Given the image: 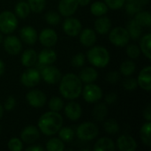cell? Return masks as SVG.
Masks as SVG:
<instances>
[{"label":"cell","instance_id":"obj_1","mask_svg":"<svg viewBox=\"0 0 151 151\" xmlns=\"http://www.w3.org/2000/svg\"><path fill=\"white\" fill-rule=\"evenodd\" d=\"M82 91V82L79 76L73 73H66L60 79L59 92L63 97L73 100L80 96Z\"/></svg>","mask_w":151,"mask_h":151},{"label":"cell","instance_id":"obj_2","mask_svg":"<svg viewBox=\"0 0 151 151\" xmlns=\"http://www.w3.org/2000/svg\"><path fill=\"white\" fill-rule=\"evenodd\" d=\"M63 118L57 111H48L42 114L38 120V127L45 135L56 134L62 127Z\"/></svg>","mask_w":151,"mask_h":151},{"label":"cell","instance_id":"obj_3","mask_svg":"<svg viewBox=\"0 0 151 151\" xmlns=\"http://www.w3.org/2000/svg\"><path fill=\"white\" fill-rule=\"evenodd\" d=\"M88 59L91 65L96 67H105L110 62L109 51L101 46H95L88 52Z\"/></svg>","mask_w":151,"mask_h":151},{"label":"cell","instance_id":"obj_4","mask_svg":"<svg viewBox=\"0 0 151 151\" xmlns=\"http://www.w3.org/2000/svg\"><path fill=\"white\" fill-rule=\"evenodd\" d=\"M18 26V19L14 13L5 11L0 13V31L3 34H10L15 31Z\"/></svg>","mask_w":151,"mask_h":151},{"label":"cell","instance_id":"obj_5","mask_svg":"<svg viewBox=\"0 0 151 151\" xmlns=\"http://www.w3.org/2000/svg\"><path fill=\"white\" fill-rule=\"evenodd\" d=\"M109 39L112 44L118 47H124L128 44L130 35L127 28L118 27L113 28L109 35Z\"/></svg>","mask_w":151,"mask_h":151},{"label":"cell","instance_id":"obj_6","mask_svg":"<svg viewBox=\"0 0 151 151\" xmlns=\"http://www.w3.org/2000/svg\"><path fill=\"white\" fill-rule=\"evenodd\" d=\"M77 136L82 141H91L95 139L98 134V127L91 122H84L77 128Z\"/></svg>","mask_w":151,"mask_h":151},{"label":"cell","instance_id":"obj_7","mask_svg":"<svg viewBox=\"0 0 151 151\" xmlns=\"http://www.w3.org/2000/svg\"><path fill=\"white\" fill-rule=\"evenodd\" d=\"M103 96V91L99 86L92 83H88L83 89V98L89 104L98 102Z\"/></svg>","mask_w":151,"mask_h":151},{"label":"cell","instance_id":"obj_8","mask_svg":"<svg viewBox=\"0 0 151 151\" xmlns=\"http://www.w3.org/2000/svg\"><path fill=\"white\" fill-rule=\"evenodd\" d=\"M40 80L41 74L35 68H28L22 73L20 77L21 83L27 88L35 87L40 82Z\"/></svg>","mask_w":151,"mask_h":151},{"label":"cell","instance_id":"obj_9","mask_svg":"<svg viewBox=\"0 0 151 151\" xmlns=\"http://www.w3.org/2000/svg\"><path fill=\"white\" fill-rule=\"evenodd\" d=\"M41 77L45 81V82L49 83V84H56L58 82H59L60 79H61V73L60 71L55 67V66H50L46 65L42 72L40 73Z\"/></svg>","mask_w":151,"mask_h":151},{"label":"cell","instance_id":"obj_10","mask_svg":"<svg viewBox=\"0 0 151 151\" xmlns=\"http://www.w3.org/2000/svg\"><path fill=\"white\" fill-rule=\"evenodd\" d=\"M27 101L34 108H41L46 104V96L38 89H33L27 94Z\"/></svg>","mask_w":151,"mask_h":151},{"label":"cell","instance_id":"obj_11","mask_svg":"<svg viewBox=\"0 0 151 151\" xmlns=\"http://www.w3.org/2000/svg\"><path fill=\"white\" fill-rule=\"evenodd\" d=\"M64 32L69 36H76L81 31V23L74 18H67L63 24Z\"/></svg>","mask_w":151,"mask_h":151},{"label":"cell","instance_id":"obj_12","mask_svg":"<svg viewBox=\"0 0 151 151\" xmlns=\"http://www.w3.org/2000/svg\"><path fill=\"white\" fill-rule=\"evenodd\" d=\"M4 47L6 52L9 53L10 55H18L22 50L21 42L17 36L14 35L7 36L4 39Z\"/></svg>","mask_w":151,"mask_h":151},{"label":"cell","instance_id":"obj_13","mask_svg":"<svg viewBox=\"0 0 151 151\" xmlns=\"http://www.w3.org/2000/svg\"><path fill=\"white\" fill-rule=\"evenodd\" d=\"M39 41L45 47H52L58 42V35L57 33L50 28L43 29L39 35Z\"/></svg>","mask_w":151,"mask_h":151},{"label":"cell","instance_id":"obj_14","mask_svg":"<svg viewBox=\"0 0 151 151\" xmlns=\"http://www.w3.org/2000/svg\"><path fill=\"white\" fill-rule=\"evenodd\" d=\"M78 6L77 0H61L58 4V11L61 15L70 17L76 12Z\"/></svg>","mask_w":151,"mask_h":151},{"label":"cell","instance_id":"obj_15","mask_svg":"<svg viewBox=\"0 0 151 151\" xmlns=\"http://www.w3.org/2000/svg\"><path fill=\"white\" fill-rule=\"evenodd\" d=\"M20 137H21V140L25 143L31 144V143L35 142L39 139L40 133L35 127L28 126L22 130V132L20 134Z\"/></svg>","mask_w":151,"mask_h":151},{"label":"cell","instance_id":"obj_16","mask_svg":"<svg viewBox=\"0 0 151 151\" xmlns=\"http://www.w3.org/2000/svg\"><path fill=\"white\" fill-rule=\"evenodd\" d=\"M151 66L148 65L144 67L139 73L137 83L138 85L146 91L151 90Z\"/></svg>","mask_w":151,"mask_h":151},{"label":"cell","instance_id":"obj_17","mask_svg":"<svg viewBox=\"0 0 151 151\" xmlns=\"http://www.w3.org/2000/svg\"><path fill=\"white\" fill-rule=\"evenodd\" d=\"M117 144L120 151H134L137 149V143L135 140L128 134L121 135L118 139Z\"/></svg>","mask_w":151,"mask_h":151},{"label":"cell","instance_id":"obj_18","mask_svg":"<svg viewBox=\"0 0 151 151\" xmlns=\"http://www.w3.org/2000/svg\"><path fill=\"white\" fill-rule=\"evenodd\" d=\"M65 113L69 119L75 121L81 118V113H82V110H81V105L78 103L69 102L66 104V106L65 107Z\"/></svg>","mask_w":151,"mask_h":151},{"label":"cell","instance_id":"obj_19","mask_svg":"<svg viewBox=\"0 0 151 151\" xmlns=\"http://www.w3.org/2000/svg\"><path fill=\"white\" fill-rule=\"evenodd\" d=\"M20 38L27 44H35L38 38L37 32L32 27H25L20 30Z\"/></svg>","mask_w":151,"mask_h":151},{"label":"cell","instance_id":"obj_20","mask_svg":"<svg viewBox=\"0 0 151 151\" xmlns=\"http://www.w3.org/2000/svg\"><path fill=\"white\" fill-rule=\"evenodd\" d=\"M96 41V35L93 29L86 28L81 32L80 42L82 45L86 47H91L95 44Z\"/></svg>","mask_w":151,"mask_h":151},{"label":"cell","instance_id":"obj_21","mask_svg":"<svg viewBox=\"0 0 151 151\" xmlns=\"http://www.w3.org/2000/svg\"><path fill=\"white\" fill-rule=\"evenodd\" d=\"M111 27V21L106 16H100L95 22V29L100 35L107 34Z\"/></svg>","mask_w":151,"mask_h":151},{"label":"cell","instance_id":"obj_22","mask_svg":"<svg viewBox=\"0 0 151 151\" xmlns=\"http://www.w3.org/2000/svg\"><path fill=\"white\" fill-rule=\"evenodd\" d=\"M37 58L39 63L44 65H49L53 64L57 60V54L54 50L50 49H45L40 52Z\"/></svg>","mask_w":151,"mask_h":151},{"label":"cell","instance_id":"obj_23","mask_svg":"<svg viewBox=\"0 0 151 151\" xmlns=\"http://www.w3.org/2000/svg\"><path fill=\"white\" fill-rule=\"evenodd\" d=\"M98 77V73L96 72V70L93 67H85L83 68L79 75L80 80L81 81V82L84 83H92L94 82Z\"/></svg>","mask_w":151,"mask_h":151},{"label":"cell","instance_id":"obj_24","mask_svg":"<svg viewBox=\"0 0 151 151\" xmlns=\"http://www.w3.org/2000/svg\"><path fill=\"white\" fill-rule=\"evenodd\" d=\"M94 150L96 151H114L115 144L113 141L107 137L100 138L94 146Z\"/></svg>","mask_w":151,"mask_h":151},{"label":"cell","instance_id":"obj_25","mask_svg":"<svg viewBox=\"0 0 151 151\" xmlns=\"http://www.w3.org/2000/svg\"><path fill=\"white\" fill-rule=\"evenodd\" d=\"M37 61V53L32 49L26 50L21 56V64L26 67H30L35 65Z\"/></svg>","mask_w":151,"mask_h":151},{"label":"cell","instance_id":"obj_26","mask_svg":"<svg viewBox=\"0 0 151 151\" xmlns=\"http://www.w3.org/2000/svg\"><path fill=\"white\" fill-rule=\"evenodd\" d=\"M127 30L129 33L130 38L134 39V40H137L141 37L142 33V27L141 25H139L135 19H132L128 22L127 24Z\"/></svg>","mask_w":151,"mask_h":151},{"label":"cell","instance_id":"obj_27","mask_svg":"<svg viewBox=\"0 0 151 151\" xmlns=\"http://www.w3.org/2000/svg\"><path fill=\"white\" fill-rule=\"evenodd\" d=\"M151 35L147 34L144 36H142L141 42H140V50L144 54V56L148 58L151 59Z\"/></svg>","mask_w":151,"mask_h":151},{"label":"cell","instance_id":"obj_28","mask_svg":"<svg viewBox=\"0 0 151 151\" xmlns=\"http://www.w3.org/2000/svg\"><path fill=\"white\" fill-rule=\"evenodd\" d=\"M150 131V121H147L146 123H144V124L142 126L141 131H140V135H141V139H142V142H143L146 146H149V147L151 145Z\"/></svg>","mask_w":151,"mask_h":151},{"label":"cell","instance_id":"obj_29","mask_svg":"<svg viewBox=\"0 0 151 151\" xmlns=\"http://www.w3.org/2000/svg\"><path fill=\"white\" fill-rule=\"evenodd\" d=\"M108 113V109L104 104H98L95 106L93 111H92V116L94 119L96 121H102L104 119Z\"/></svg>","mask_w":151,"mask_h":151},{"label":"cell","instance_id":"obj_30","mask_svg":"<svg viewBox=\"0 0 151 151\" xmlns=\"http://www.w3.org/2000/svg\"><path fill=\"white\" fill-rule=\"evenodd\" d=\"M108 9L109 8L106 5V4L103 3V2H100V1L93 3L91 4V6H90L91 13L93 15H95V16H97V17L104 15L108 12Z\"/></svg>","mask_w":151,"mask_h":151},{"label":"cell","instance_id":"obj_31","mask_svg":"<svg viewBox=\"0 0 151 151\" xmlns=\"http://www.w3.org/2000/svg\"><path fill=\"white\" fill-rule=\"evenodd\" d=\"M134 19L135 21L141 25L142 27H150L151 25V16L149 12H138L136 14H134Z\"/></svg>","mask_w":151,"mask_h":151},{"label":"cell","instance_id":"obj_32","mask_svg":"<svg viewBox=\"0 0 151 151\" xmlns=\"http://www.w3.org/2000/svg\"><path fill=\"white\" fill-rule=\"evenodd\" d=\"M30 7L28 5L27 3L26 2H19L16 4L15 6V13L18 17H19L20 19H25L27 18L29 13H30Z\"/></svg>","mask_w":151,"mask_h":151},{"label":"cell","instance_id":"obj_33","mask_svg":"<svg viewBox=\"0 0 151 151\" xmlns=\"http://www.w3.org/2000/svg\"><path fill=\"white\" fill-rule=\"evenodd\" d=\"M46 150L48 151H63L65 150V144L59 138H51L46 144Z\"/></svg>","mask_w":151,"mask_h":151},{"label":"cell","instance_id":"obj_34","mask_svg":"<svg viewBox=\"0 0 151 151\" xmlns=\"http://www.w3.org/2000/svg\"><path fill=\"white\" fill-rule=\"evenodd\" d=\"M143 4L141 0H132L128 1L126 4V11L130 15H134L138 12L142 11Z\"/></svg>","mask_w":151,"mask_h":151},{"label":"cell","instance_id":"obj_35","mask_svg":"<svg viewBox=\"0 0 151 151\" xmlns=\"http://www.w3.org/2000/svg\"><path fill=\"white\" fill-rule=\"evenodd\" d=\"M135 69H136V65L134 61L126 60L121 64L120 73L125 76H130L135 72Z\"/></svg>","mask_w":151,"mask_h":151},{"label":"cell","instance_id":"obj_36","mask_svg":"<svg viewBox=\"0 0 151 151\" xmlns=\"http://www.w3.org/2000/svg\"><path fill=\"white\" fill-rule=\"evenodd\" d=\"M58 137L60 140L65 142H70L74 137V132L71 127H61L58 130Z\"/></svg>","mask_w":151,"mask_h":151},{"label":"cell","instance_id":"obj_37","mask_svg":"<svg viewBox=\"0 0 151 151\" xmlns=\"http://www.w3.org/2000/svg\"><path fill=\"white\" fill-rule=\"evenodd\" d=\"M104 128L111 134H115L119 131V126L115 119H109L105 121L104 124Z\"/></svg>","mask_w":151,"mask_h":151},{"label":"cell","instance_id":"obj_38","mask_svg":"<svg viewBox=\"0 0 151 151\" xmlns=\"http://www.w3.org/2000/svg\"><path fill=\"white\" fill-rule=\"evenodd\" d=\"M27 4L32 12L38 13L44 9L46 4V0H28Z\"/></svg>","mask_w":151,"mask_h":151},{"label":"cell","instance_id":"obj_39","mask_svg":"<svg viewBox=\"0 0 151 151\" xmlns=\"http://www.w3.org/2000/svg\"><path fill=\"white\" fill-rule=\"evenodd\" d=\"M49 107L50 111L58 112L64 108V102L59 97H52L49 102Z\"/></svg>","mask_w":151,"mask_h":151},{"label":"cell","instance_id":"obj_40","mask_svg":"<svg viewBox=\"0 0 151 151\" xmlns=\"http://www.w3.org/2000/svg\"><path fill=\"white\" fill-rule=\"evenodd\" d=\"M45 20L47 21L48 24H50L51 26H56L60 21V16L58 12L50 11L45 14Z\"/></svg>","mask_w":151,"mask_h":151},{"label":"cell","instance_id":"obj_41","mask_svg":"<svg viewBox=\"0 0 151 151\" xmlns=\"http://www.w3.org/2000/svg\"><path fill=\"white\" fill-rule=\"evenodd\" d=\"M127 54L132 59H136L141 54V50L136 44H130L127 48Z\"/></svg>","mask_w":151,"mask_h":151},{"label":"cell","instance_id":"obj_42","mask_svg":"<svg viewBox=\"0 0 151 151\" xmlns=\"http://www.w3.org/2000/svg\"><path fill=\"white\" fill-rule=\"evenodd\" d=\"M8 149L12 151H21L23 149L22 142L18 138H12L8 142Z\"/></svg>","mask_w":151,"mask_h":151},{"label":"cell","instance_id":"obj_43","mask_svg":"<svg viewBox=\"0 0 151 151\" xmlns=\"http://www.w3.org/2000/svg\"><path fill=\"white\" fill-rule=\"evenodd\" d=\"M137 86H138L137 80H135L134 78H127L123 81L124 88L127 89V90H129V91L134 90L137 88Z\"/></svg>","mask_w":151,"mask_h":151},{"label":"cell","instance_id":"obj_44","mask_svg":"<svg viewBox=\"0 0 151 151\" xmlns=\"http://www.w3.org/2000/svg\"><path fill=\"white\" fill-rule=\"evenodd\" d=\"M71 63L74 67H81L85 63V56L82 53H78L72 58Z\"/></svg>","mask_w":151,"mask_h":151},{"label":"cell","instance_id":"obj_45","mask_svg":"<svg viewBox=\"0 0 151 151\" xmlns=\"http://www.w3.org/2000/svg\"><path fill=\"white\" fill-rule=\"evenodd\" d=\"M104 1L108 8L117 10V9H120L124 5L126 0H104Z\"/></svg>","mask_w":151,"mask_h":151},{"label":"cell","instance_id":"obj_46","mask_svg":"<svg viewBox=\"0 0 151 151\" xmlns=\"http://www.w3.org/2000/svg\"><path fill=\"white\" fill-rule=\"evenodd\" d=\"M106 79H107V81H108L110 83L114 84V83H117V82L119 81L120 76H119V73L118 72L113 71V72H110V73L107 74Z\"/></svg>","mask_w":151,"mask_h":151},{"label":"cell","instance_id":"obj_47","mask_svg":"<svg viewBox=\"0 0 151 151\" xmlns=\"http://www.w3.org/2000/svg\"><path fill=\"white\" fill-rule=\"evenodd\" d=\"M16 105V100L13 96H9L4 103V109L6 111H12Z\"/></svg>","mask_w":151,"mask_h":151},{"label":"cell","instance_id":"obj_48","mask_svg":"<svg viewBox=\"0 0 151 151\" xmlns=\"http://www.w3.org/2000/svg\"><path fill=\"white\" fill-rule=\"evenodd\" d=\"M117 98H118L117 94H116L115 92H111V93H109V94L106 96V97H105V101H106V103H107V104H113V103H115V102H116Z\"/></svg>","mask_w":151,"mask_h":151},{"label":"cell","instance_id":"obj_49","mask_svg":"<svg viewBox=\"0 0 151 151\" xmlns=\"http://www.w3.org/2000/svg\"><path fill=\"white\" fill-rule=\"evenodd\" d=\"M143 117L144 119L147 120V121H150L151 120V105L149 104L146 109L144 110V112H143Z\"/></svg>","mask_w":151,"mask_h":151},{"label":"cell","instance_id":"obj_50","mask_svg":"<svg viewBox=\"0 0 151 151\" xmlns=\"http://www.w3.org/2000/svg\"><path fill=\"white\" fill-rule=\"evenodd\" d=\"M27 151H43V149L40 146H31L26 149Z\"/></svg>","mask_w":151,"mask_h":151},{"label":"cell","instance_id":"obj_51","mask_svg":"<svg viewBox=\"0 0 151 151\" xmlns=\"http://www.w3.org/2000/svg\"><path fill=\"white\" fill-rule=\"evenodd\" d=\"M79 5H81V6H86L88 5L89 3H90V0H77Z\"/></svg>","mask_w":151,"mask_h":151},{"label":"cell","instance_id":"obj_52","mask_svg":"<svg viewBox=\"0 0 151 151\" xmlns=\"http://www.w3.org/2000/svg\"><path fill=\"white\" fill-rule=\"evenodd\" d=\"M4 64L2 60H0V76L4 73Z\"/></svg>","mask_w":151,"mask_h":151},{"label":"cell","instance_id":"obj_53","mask_svg":"<svg viewBox=\"0 0 151 151\" xmlns=\"http://www.w3.org/2000/svg\"><path fill=\"white\" fill-rule=\"evenodd\" d=\"M3 114H4V109H3V106L0 104V119L3 117Z\"/></svg>","mask_w":151,"mask_h":151},{"label":"cell","instance_id":"obj_54","mask_svg":"<svg viewBox=\"0 0 151 151\" xmlns=\"http://www.w3.org/2000/svg\"><path fill=\"white\" fill-rule=\"evenodd\" d=\"M141 1H142V4H147L150 0H141Z\"/></svg>","mask_w":151,"mask_h":151},{"label":"cell","instance_id":"obj_55","mask_svg":"<svg viewBox=\"0 0 151 151\" xmlns=\"http://www.w3.org/2000/svg\"><path fill=\"white\" fill-rule=\"evenodd\" d=\"M2 42H3V36H2V34L0 33V44H1Z\"/></svg>","mask_w":151,"mask_h":151},{"label":"cell","instance_id":"obj_56","mask_svg":"<svg viewBox=\"0 0 151 151\" xmlns=\"http://www.w3.org/2000/svg\"><path fill=\"white\" fill-rule=\"evenodd\" d=\"M127 2H128V1H132V0H127Z\"/></svg>","mask_w":151,"mask_h":151}]
</instances>
